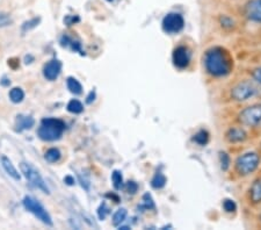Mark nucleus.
Wrapping results in <instances>:
<instances>
[{"instance_id":"4468645a","label":"nucleus","mask_w":261,"mask_h":230,"mask_svg":"<svg viewBox=\"0 0 261 230\" xmlns=\"http://www.w3.org/2000/svg\"><path fill=\"white\" fill-rule=\"evenodd\" d=\"M35 124V120L32 116L28 115H18L16 119V127H18L19 132L27 131V129H32Z\"/></svg>"},{"instance_id":"393cba45","label":"nucleus","mask_w":261,"mask_h":230,"mask_svg":"<svg viewBox=\"0 0 261 230\" xmlns=\"http://www.w3.org/2000/svg\"><path fill=\"white\" fill-rule=\"evenodd\" d=\"M194 141L197 144L205 145L209 142V134L205 131H200L194 135Z\"/></svg>"},{"instance_id":"b1692460","label":"nucleus","mask_w":261,"mask_h":230,"mask_svg":"<svg viewBox=\"0 0 261 230\" xmlns=\"http://www.w3.org/2000/svg\"><path fill=\"white\" fill-rule=\"evenodd\" d=\"M112 181L115 190L119 191L123 187V175H122L120 171H114V172L112 173Z\"/></svg>"},{"instance_id":"a211bd4d","label":"nucleus","mask_w":261,"mask_h":230,"mask_svg":"<svg viewBox=\"0 0 261 230\" xmlns=\"http://www.w3.org/2000/svg\"><path fill=\"white\" fill-rule=\"evenodd\" d=\"M62 154L57 148H50L44 154V158L48 163H57L60 162Z\"/></svg>"},{"instance_id":"bb28decb","label":"nucleus","mask_w":261,"mask_h":230,"mask_svg":"<svg viewBox=\"0 0 261 230\" xmlns=\"http://www.w3.org/2000/svg\"><path fill=\"white\" fill-rule=\"evenodd\" d=\"M223 208L225 209V212L232 213L236 211V209H237V206H236V202L233 201V200L226 199V200H224V202H223Z\"/></svg>"},{"instance_id":"cd10ccee","label":"nucleus","mask_w":261,"mask_h":230,"mask_svg":"<svg viewBox=\"0 0 261 230\" xmlns=\"http://www.w3.org/2000/svg\"><path fill=\"white\" fill-rule=\"evenodd\" d=\"M220 158H221V164H222V169L226 171L230 166V157L228 154L225 152H221L220 154Z\"/></svg>"},{"instance_id":"c756f323","label":"nucleus","mask_w":261,"mask_h":230,"mask_svg":"<svg viewBox=\"0 0 261 230\" xmlns=\"http://www.w3.org/2000/svg\"><path fill=\"white\" fill-rule=\"evenodd\" d=\"M125 190L129 194H135L138 191V184L135 182H128L125 184Z\"/></svg>"},{"instance_id":"412c9836","label":"nucleus","mask_w":261,"mask_h":230,"mask_svg":"<svg viewBox=\"0 0 261 230\" xmlns=\"http://www.w3.org/2000/svg\"><path fill=\"white\" fill-rule=\"evenodd\" d=\"M66 108H67V111H69L70 113H72V114H81V113H83V111H84L83 104L77 99L70 100L69 104H67Z\"/></svg>"},{"instance_id":"1a4fd4ad","label":"nucleus","mask_w":261,"mask_h":230,"mask_svg":"<svg viewBox=\"0 0 261 230\" xmlns=\"http://www.w3.org/2000/svg\"><path fill=\"white\" fill-rule=\"evenodd\" d=\"M244 14L248 20L261 23V0H250L244 7Z\"/></svg>"},{"instance_id":"f03ea898","label":"nucleus","mask_w":261,"mask_h":230,"mask_svg":"<svg viewBox=\"0 0 261 230\" xmlns=\"http://www.w3.org/2000/svg\"><path fill=\"white\" fill-rule=\"evenodd\" d=\"M66 129L64 121L55 118H45L41 121V124L37 129V135L41 140L53 142L60 140Z\"/></svg>"},{"instance_id":"72a5a7b5","label":"nucleus","mask_w":261,"mask_h":230,"mask_svg":"<svg viewBox=\"0 0 261 230\" xmlns=\"http://www.w3.org/2000/svg\"><path fill=\"white\" fill-rule=\"evenodd\" d=\"M64 183L66 184V185L72 186V185H74V178L72 177V175H66V177L64 178Z\"/></svg>"},{"instance_id":"20e7f679","label":"nucleus","mask_w":261,"mask_h":230,"mask_svg":"<svg viewBox=\"0 0 261 230\" xmlns=\"http://www.w3.org/2000/svg\"><path fill=\"white\" fill-rule=\"evenodd\" d=\"M20 169H21V172L23 173V175L26 177L27 181L31 183V185H33L36 188H39V190L44 192V193L50 194V190L47 186V183L44 182V179L42 178V175L40 174L39 171H37L32 164H29V163H26V162H22L20 164Z\"/></svg>"},{"instance_id":"2eb2a0df","label":"nucleus","mask_w":261,"mask_h":230,"mask_svg":"<svg viewBox=\"0 0 261 230\" xmlns=\"http://www.w3.org/2000/svg\"><path fill=\"white\" fill-rule=\"evenodd\" d=\"M61 44L63 47H66V48H70L71 50H73V52H78L81 53L82 55H84L85 53H83V49H82V44L79 43L78 41L73 40L72 37L67 36V35H63L62 39H61Z\"/></svg>"},{"instance_id":"2f4dec72","label":"nucleus","mask_w":261,"mask_h":230,"mask_svg":"<svg viewBox=\"0 0 261 230\" xmlns=\"http://www.w3.org/2000/svg\"><path fill=\"white\" fill-rule=\"evenodd\" d=\"M79 21H81V19H79L77 15H67L64 18V22L66 26H72V24H74L75 22H79Z\"/></svg>"},{"instance_id":"ddd939ff","label":"nucleus","mask_w":261,"mask_h":230,"mask_svg":"<svg viewBox=\"0 0 261 230\" xmlns=\"http://www.w3.org/2000/svg\"><path fill=\"white\" fill-rule=\"evenodd\" d=\"M246 133L242 128H231L230 131L226 133V139L231 143H238V142H243L246 140Z\"/></svg>"},{"instance_id":"9d476101","label":"nucleus","mask_w":261,"mask_h":230,"mask_svg":"<svg viewBox=\"0 0 261 230\" xmlns=\"http://www.w3.org/2000/svg\"><path fill=\"white\" fill-rule=\"evenodd\" d=\"M172 58H173V63L176 68L185 69L187 68L189 62H191V54H189V50L186 47L180 45V47L174 49Z\"/></svg>"},{"instance_id":"4be33fe9","label":"nucleus","mask_w":261,"mask_h":230,"mask_svg":"<svg viewBox=\"0 0 261 230\" xmlns=\"http://www.w3.org/2000/svg\"><path fill=\"white\" fill-rule=\"evenodd\" d=\"M165 184H166V177L162 172L155 173L154 177L152 178V181H151V186L155 188V190H161V188L165 186Z\"/></svg>"},{"instance_id":"473e14b6","label":"nucleus","mask_w":261,"mask_h":230,"mask_svg":"<svg viewBox=\"0 0 261 230\" xmlns=\"http://www.w3.org/2000/svg\"><path fill=\"white\" fill-rule=\"evenodd\" d=\"M252 78H253V81L258 84V85L261 86V66L252 71Z\"/></svg>"},{"instance_id":"aec40b11","label":"nucleus","mask_w":261,"mask_h":230,"mask_svg":"<svg viewBox=\"0 0 261 230\" xmlns=\"http://www.w3.org/2000/svg\"><path fill=\"white\" fill-rule=\"evenodd\" d=\"M10 99L12 103L20 104L24 99V91L21 87H13L10 91Z\"/></svg>"},{"instance_id":"f3484780","label":"nucleus","mask_w":261,"mask_h":230,"mask_svg":"<svg viewBox=\"0 0 261 230\" xmlns=\"http://www.w3.org/2000/svg\"><path fill=\"white\" fill-rule=\"evenodd\" d=\"M66 85H67V89L70 90L71 93H73L75 95H79L83 93V86L82 84L79 83L77 79L73 78V77H69L66 81Z\"/></svg>"},{"instance_id":"4c0bfd02","label":"nucleus","mask_w":261,"mask_h":230,"mask_svg":"<svg viewBox=\"0 0 261 230\" xmlns=\"http://www.w3.org/2000/svg\"><path fill=\"white\" fill-rule=\"evenodd\" d=\"M260 220H261V216H260Z\"/></svg>"},{"instance_id":"6ab92c4d","label":"nucleus","mask_w":261,"mask_h":230,"mask_svg":"<svg viewBox=\"0 0 261 230\" xmlns=\"http://www.w3.org/2000/svg\"><path fill=\"white\" fill-rule=\"evenodd\" d=\"M127 215H128V212L125 208L117 209V211L114 213V215H113V224H114L115 227L121 225V223H123L125 219H127Z\"/></svg>"},{"instance_id":"f257e3e1","label":"nucleus","mask_w":261,"mask_h":230,"mask_svg":"<svg viewBox=\"0 0 261 230\" xmlns=\"http://www.w3.org/2000/svg\"><path fill=\"white\" fill-rule=\"evenodd\" d=\"M232 58L225 49L215 47L209 49L204 55V66L208 73L215 77H223L231 72Z\"/></svg>"},{"instance_id":"7c9ffc66","label":"nucleus","mask_w":261,"mask_h":230,"mask_svg":"<svg viewBox=\"0 0 261 230\" xmlns=\"http://www.w3.org/2000/svg\"><path fill=\"white\" fill-rule=\"evenodd\" d=\"M143 201H144L145 208H149V209L154 208V202H153V200H152V198H151V195L149 193L144 194V196H143Z\"/></svg>"},{"instance_id":"f8f14e48","label":"nucleus","mask_w":261,"mask_h":230,"mask_svg":"<svg viewBox=\"0 0 261 230\" xmlns=\"http://www.w3.org/2000/svg\"><path fill=\"white\" fill-rule=\"evenodd\" d=\"M0 162H2V165L4 167V170L6 171V173L10 175L11 178H13L15 182L21 181V174L19 173V171L16 170V167L14 166V164L12 163L10 158L6 157V156H2V158H0Z\"/></svg>"},{"instance_id":"9b49d317","label":"nucleus","mask_w":261,"mask_h":230,"mask_svg":"<svg viewBox=\"0 0 261 230\" xmlns=\"http://www.w3.org/2000/svg\"><path fill=\"white\" fill-rule=\"evenodd\" d=\"M62 71V62L58 60L49 61L43 68V76L50 82L56 81Z\"/></svg>"},{"instance_id":"dca6fc26","label":"nucleus","mask_w":261,"mask_h":230,"mask_svg":"<svg viewBox=\"0 0 261 230\" xmlns=\"http://www.w3.org/2000/svg\"><path fill=\"white\" fill-rule=\"evenodd\" d=\"M250 199L253 203L261 202V178H258L250 188Z\"/></svg>"},{"instance_id":"c9c22d12","label":"nucleus","mask_w":261,"mask_h":230,"mask_svg":"<svg viewBox=\"0 0 261 230\" xmlns=\"http://www.w3.org/2000/svg\"><path fill=\"white\" fill-rule=\"evenodd\" d=\"M0 84H2V85H3V86H7V85H10V84H11V82H10V81H8V79H6V78H4V79H3V81H0Z\"/></svg>"},{"instance_id":"f704fd0d","label":"nucleus","mask_w":261,"mask_h":230,"mask_svg":"<svg viewBox=\"0 0 261 230\" xmlns=\"http://www.w3.org/2000/svg\"><path fill=\"white\" fill-rule=\"evenodd\" d=\"M94 99H95V92L94 91H91L90 94H88L87 98H86V103L87 104H92V103L94 101Z\"/></svg>"},{"instance_id":"5701e85b","label":"nucleus","mask_w":261,"mask_h":230,"mask_svg":"<svg viewBox=\"0 0 261 230\" xmlns=\"http://www.w3.org/2000/svg\"><path fill=\"white\" fill-rule=\"evenodd\" d=\"M40 22H41V18H33L29 21H26V22H23L22 26H21V32H22V34H24V33L36 28L40 24Z\"/></svg>"},{"instance_id":"39448f33","label":"nucleus","mask_w":261,"mask_h":230,"mask_svg":"<svg viewBox=\"0 0 261 230\" xmlns=\"http://www.w3.org/2000/svg\"><path fill=\"white\" fill-rule=\"evenodd\" d=\"M23 207L27 209L29 213H32L33 215H35L37 219H39L41 222H43L44 224L49 225V227H53L54 222L51 216H50L49 213L45 211V208L42 206V205L37 201L36 199L32 198V196H24L22 200Z\"/></svg>"},{"instance_id":"e433bc0d","label":"nucleus","mask_w":261,"mask_h":230,"mask_svg":"<svg viewBox=\"0 0 261 230\" xmlns=\"http://www.w3.org/2000/svg\"><path fill=\"white\" fill-rule=\"evenodd\" d=\"M107 2H113V0H107Z\"/></svg>"},{"instance_id":"7ed1b4c3","label":"nucleus","mask_w":261,"mask_h":230,"mask_svg":"<svg viewBox=\"0 0 261 230\" xmlns=\"http://www.w3.org/2000/svg\"><path fill=\"white\" fill-rule=\"evenodd\" d=\"M261 158L256 152H246L236 161V170L241 175L253 173L260 165Z\"/></svg>"},{"instance_id":"0eeeda50","label":"nucleus","mask_w":261,"mask_h":230,"mask_svg":"<svg viewBox=\"0 0 261 230\" xmlns=\"http://www.w3.org/2000/svg\"><path fill=\"white\" fill-rule=\"evenodd\" d=\"M256 94H258V87L251 82L239 83L231 91V95L237 101H246V100L255 97Z\"/></svg>"},{"instance_id":"6e6552de","label":"nucleus","mask_w":261,"mask_h":230,"mask_svg":"<svg viewBox=\"0 0 261 230\" xmlns=\"http://www.w3.org/2000/svg\"><path fill=\"white\" fill-rule=\"evenodd\" d=\"M163 29L168 34H176L182 31L185 26V21L182 15L179 13H168L165 18L163 19Z\"/></svg>"},{"instance_id":"423d86ee","label":"nucleus","mask_w":261,"mask_h":230,"mask_svg":"<svg viewBox=\"0 0 261 230\" xmlns=\"http://www.w3.org/2000/svg\"><path fill=\"white\" fill-rule=\"evenodd\" d=\"M239 122L247 127H256L261 123V104L252 105L241 112L238 116Z\"/></svg>"},{"instance_id":"c85d7f7f","label":"nucleus","mask_w":261,"mask_h":230,"mask_svg":"<svg viewBox=\"0 0 261 230\" xmlns=\"http://www.w3.org/2000/svg\"><path fill=\"white\" fill-rule=\"evenodd\" d=\"M108 213H109V209L107 207L106 202L101 203L100 207L98 208V216H99V219L100 220H105V219H106V216L108 215Z\"/></svg>"},{"instance_id":"a878e982","label":"nucleus","mask_w":261,"mask_h":230,"mask_svg":"<svg viewBox=\"0 0 261 230\" xmlns=\"http://www.w3.org/2000/svg\"><path fill=\"white\" fill-rule=\"evenodd\" d=\"M12 22H13V20H12L10 14L0 13V28L11 26Z\"/></svg>"}]
</instances>
